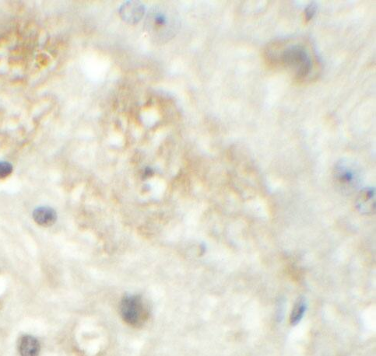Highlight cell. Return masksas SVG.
<instances>
[{
  "instance_id": "cell-1",
  "label": "cell",
  "mask_w": 376,
  "mask_h": 356,
  "mask_svg": "<svg viewBox=\"0 0 376 356\" xmlns=\"http://www.w3.org/2000/svg\"><path fill=\"white\" fill-rule=\"evenodd\" d=\"M310 49L302 42L288 40L275 42L266 51L268 62L272 65L294 71V79L304 82L310 79L314 68Z\"/></svg>"
},
{
  "instance_id": "cell-2",
  "label": "cell",
  "mask_w": 376,
  "mask_h": 356,
  "mask_svg": "<svg viewBox=\"0 0 376 356\" xmlns=\"http://www.w3.org/2000/svg\"><path fill=\"white\" fill-rule=\"evenodd\" d=\"M333 178L338 188L347 194L355 191L361 182L360 172L356 166L345 161L336 164Z\"/></svg>"
},
{
  "instance_id": "cell-3",
  "label": "cell",
  "mask_w": 376,
  "mask_h": 356,
  "mask_svg": "<svg viewBox=\"0 0 376 356\" xmlns=\"http://www.w3.org/2000/svg\"><path fill=\"white\" fill-rule=\"evenodd\" d=\"M121 315L128 325L138 326L147 318V311L141 296L127 295L121 302Z\"/></svg>"
},
{
  "instance_id": "cell-4",
  "label": "cell",
  "mask_w": 376,
  "mask_h": 356,
  "mask_svg": "<svg viewBox=\"0 0 376 356\" xmlns=\"http://www.w3.org/2000/svg\"><path fill=\"white\" fill-rule=\"evenodd\" d=\"M375 190L366 187L360 191L357 199V207L363 214H370L375 210Z\"/></svg>"
},
{
  "instance_id": "cell-5",
  "label": "cell",
  "mask_w": 376,
  "mask_h": 356,
  "mask_svg": "<svg viewBox=\"0 0 376 356\" xmlns=\"http://www.w3.org/2000/svg\"><path fill=\"white\" fill-rule=\"evenodd\" d=\"M33 219L40 226L49 227L56 222L57 214L52 208L42 206L33 211Z\"/></svg>"
},
{
  "instance_id": "cell-6",
  "label": "cell",
  "mask_w": 376,
  "mask_h": 356,
  "mask_svg": "<svg viewBox=\"0 0 376 356\" xmlns=\"http://www.w3.org/2000/svg\"><path fill=\"white\" fill-rule=\"evenodd\" d=\"M39 351L40 344L36 338L27 335L22 338L20 347L21 356H38Z\"/></svg>"
},
{
  "instance_id": "cell-7",
  "label": "cell",
  "mask_w": 376,
  "mask_h": 356,
  "mask_svg": "<svg viewBox=\"0 0 376 356\" xmlns=\"http://www.w3.org/2000/svg\"><path fill=\"white\" fill-rule=\"evenodd\" d=\"M306 309H307V303H306L305 299L304 297L298 298L294 303L291 316H290V323L292 326H295L301 321L305 313Z\"/></svg>"
},
{
  "instance_id": "cell-8",
  "label": "cell",
  "mask_w": 376,
  "mask_h": 356,
  "mask_svg": "<svg viewBox=\"0 0 376 356\" xmlns=\"http://www.w3.org/2000/svg\"><path fill=\"white\" fill-rule=\"evenodd\" d=\"M13 166L8 162H0V179H4L11 174Z\"/></svg>"
},
{
  "instance_id": "cell-9",
  "label": "cell",
  "mask_w": 376,
  "mask_h": 356,
  "mask_svg": "<svg viewBox=\"0 0 376 356\" xmlns=\"http://www.w3.org/2000/svg\"><path fill=\"white\" fill-rule=\"evenodd\" d=\"M316 4L311 3L304 10V21L309 22L314 17L316 12Z\"/></svg>"
}]
</instances>
